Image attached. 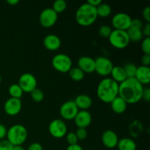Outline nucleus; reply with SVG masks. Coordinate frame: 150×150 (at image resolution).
Listing matches in <instances>:
<instances>
[{
	"mask_svg": "<svg viewBox=\"0 0 150 150\" xmlns=\"http://www.w3.org/2000/svg\"><path fill=\"white\" fill-rule=\"evenodd\" d=\"M144 89L135 78L127 79L119 84V96L127 104H135L142 100Z\"/></svg>",
	"mask_w": 150,
	"mask_h": 150,
	"instance_id": "nucleus-1",
	"label": "nucleus"
},
{
	"mask_svg": "<svg viewBox=\"0 0 150 150\" xmlns=\"http://www.w3.org/2000/svg\"><path fill=\"white\" fill-rule=\"evenodd\" d=\"M97 95L102 102L111 103V101L119 95V83L111 78H104L98 83Z\"/></svg>",
	"mask_w": 150,
	"mask_h": 150,
	"instance_id": "nucleus-2",
	"label": "nucleus"
},
{
	"mask_svg": "<svg viewBox=\"0 0 150 150\" xmlns=\"http://www.w3.org/2000/svg\"><path fill=\"white\" fill-rule=\"evenodd\" d=\"M98 18L96 7L87 2L81 4L76 13V21L81 26H89L93 24Z\"/></svg>",
	"mask_w": 150,
	"mask_h": 150,
	"instance_id": "nucleus-3",
	"label": "nucleus"
},
{
	"mask_svg": "<svg viewBox=\"0 0 150 150\" xmlns=\"http://www.w3.org/2000/svg\"><path fill=\"white\" fill-rule=\"evenodd\" d=\"M6 137L7 140L13 144V146H22L27 139V130L21 125H14L7 130Z\"/></svg>",
	"mask_w": 150,
	"mask_h": 150,
	"instance_id": "nucleus-4",
	"label": "nucleus"
},
{
	"mask_svg": "<svg viewBox=\"0 0 150 150\" xmlns=\"http://www.w3.org/2000/svg\"><path fill=\"white\" fill-rule=\"evenodd\" d=\"M110 44L117 49H124L128 46L130 39L126 31L114 29L108 37Z\"/></svg>",
	"mask_w": 150,
	"mask_h": 150,
	"instance_id": "nucleus-5",
	"label": "nucleus"
},
{
	"mask_svg": "<svg viewBox=\"0 0 150 150\" xmlns=\"http://www.w3.org/2000/svg\"><path fill=\"white\" fill-rule=\"evenodd\" d=\"M52 66L57 71L62 73H68L72 68V60L64 54H56L52 59Z\"/></svg>",
	"mask_w": 150,
	"mask_h": 150,
	"instance_id": "nucleus-6",
	"label": "nucleus"
},
{
	"mask_svg": "<svg viewBox=\"0 0 150 150\" xmlns=\"http://www.w3.org/2000/svg\"><path fill=\"white\" fill-rule=\"evenodd\" d=\"M18 84L23 92L31 93L34 89L38 88V81L32 73H26L20 76Z\"/></svg>",
	"mask_w": 150,
	"mask_h": 150,
	"instance_id": "nucleus-7",
	"label": "nucleus"
},
{
	"mask_svg": "<svg viewBox=\"0 0 150 150\" xmlns=\"http://www.w3.org/2000/svg\"><path fill=\"white\" fill-rule=\"evenodd\" d=\"M132 18L125 13H118L113 16L111 24L114 29L127 31L130 27Z\"/></svg>",
	"mask_w": 150,
	"mask_h": 150,
	"instance_id": "nucleus-8",
	"label": "nucleus"
},
{
	"mask_svg": "<svg viewBox=\"0 0 150 150\" xmlns=\"http://www.w3.org/2000/svg\"><path fill=\"white\" fill-rule=\"evenodd\" d=\"M49 133L55 139H62L67 133V127L63 120L57 119L51 122L48 125Z\"/></svg>",
	"mask_w": 150,
	"mask_h": 150,
	"instance_id": "nucleus-9",
	"label": "nucleus"
},
{
	"mask_svg": "<svg viewBox=\"0 0 150 150\" xmlns=\"http://www.w3.org/2000/svg\"><path fill=\"white\" fill-rule=\"evenodd\" d=\"M95 61V70L98 75L103 77L109 76L114 67L112 62L105 57H98Z\"/></svg>",
	"mask_w": 150,
	"mask_h": 150,
	"instance_id": "nucleus-10",
	"label": "nucleus"
},
{
	"mask_svg": "<svg viewBox=\"0 0 150 150\" xmlns=\"http://www.w3.org/2000/svg\"><path fill=\"white\" fill-rule=\"evenodd\" d=\"M79 108L76 106L74 100H68L62 104L59 108V114L63 120H73L79 112Z\"/></svg>",
	"mask_w": 150,
	"mask_h": 150,
	"instance_id": "nucleus-11",
	"label": "nucleus"
},
{
	"mask_svg": "<svg viewBox=\"0 0 150 150\" xmlns=\"http://www.w3.org/2000/svg\"><path fill=\"white\" fill-rule=\"evenodd\" d=\"M58 14L53 10L52 8H45L40 13L39 21L41 26L44 28L52 27L57 23Z\"/></svg>",
	"mask_w": 150,
	"mask_h": 150,
	"instance_id": "nucleus-12",
	"label": "nucleus"
},
{
	"mask_svg": "<svg viewBox=\"0 0 150 150\" xmlns=\"http://www.w3.org/2000/svg\"><path fill=\"white\" fill-rule=\"evenodd\" d=\"M22 108V102L21 99L10 98L6 100L4 105V110L9 116H16L21 112Z\"/></svg>",
	"mask_w": 150,
	"mask_h": 150,
	"instance_id": "nucleus-13",
	"label": "nucleus"
},
{
	"mask_svg": "<svg viewBox=\"0 0 150 150\" xmlns=\"http://www.w3.org/2000/svg\"><path fill=\"white\" fill-rule=\"evenodd\" d=\"M101 141L104 146L108 149H114L117 147L119 138L117 133L111 130H107L103 132Z\"/></svg>",
	"mask_w": 150,
	"mask_h": 150,
	"instance_id": "nucleus-14",
	"label": "nucleus"
},
{
	"mask_svg": "<svg viewBox=\"0 0 150 150\" xmlns=\"http://www.w3.org/2000/svg\"><path fill=\"white\" fill-rule=\"evenodd\" d=\"M78 67L84 73H92L95 70V61L90 57H80L78 60Z\"/></svg>",
	"mask_w": 150,
	"mask_h": 150,
	"instance_id": "nucleus-15",
	"label": "nucleus"
},
{
	"mask_svg": "<svg viewBox=\"0 0 150 150\" xmlns=\"http://www.w3.org/2000/svg\"><path fill=\"white\" fill-rule=\"evenodd\" d=\"M74 121L78 128L86 129L92 123V115L87 111H79Z\"/></svg>",
	"mask_w": 150,
	"mask_h": 150,
	"instance_id": "nucleus-16",
	"label": "nucleus"
},
{
	"mask_svg": "<svg viewBox=\"0 0 150 150\" xmlns=\"http://www.w3.org/2000/svg\"><path fill=\"white\" fill-rule=\"evenodd\" d=\"M62 41L57 35L50 34L46 35L43 39V45L47 50L55 51L61 47Z\"/></svg>",
	"mask_w": 150,
	"mask_h": 150,
	"instance_id": "nucleus-17",
	"label": "nucleus"
},
{
	"mask_svg": "<svg viewBox=\"0 0 150 150\" xmlns=\"http://www.w3.org/2000/svg\"><path fill=\"white\" fill-rule=\"evenodd\" d=\"M135 79L142 85L149 84L150 83V68L149 67L141 65L137 67Z\"/></svg>",
	"mask_w": 150,
	"mask_h": 150,
	"instance_id": "nucleus-18",
	"label": "nucleus"
},
{
	"mask_svg": "<svg viewBox=\"0 0 150 150\" xmlns=\"http://www.w3.org/2000/svg\"><path fill=\"white\" fill-rule=\"evenodd\" d=\"M73 100L79 111H87L92 105V98L85 94L79 95Z\"/></svg>",
	"mask_w": 150,
	"mask_h": 150,
	"instance_id": "nucleus-19",
	"label": "nucleus"
},
{
	"mask_svg": "<svg viewBox=\"0 0 150 150\" xmlns=\"http://www.w3.org/2000/svg\"><path fill=\"white\" fill-rule=\"evenodd\" d=\"M127 103L119 95L111 102V109L115 114H123L127 109Z\"/></svg>",
	"mask_w": 150,
	"mask_h": 150,
	"instance_id": "nucleus-20",
	"label": "nucleus"
},
{
	"mask_svg": "<svg viewBox=\"0 0 150 150\" xmlns=\"http://www.w3.org/2000/svg\"><path fill=\"white\" fill-rule=\"evenodd\" d=\"M110 75L111 76V79L119 84L127 79L124 68L120 66H114Z\"/></svg>",
	"mask_w": 150,
	"mask_h": 150,
	"instance_id": "nucleus-21",
	"label": "nucleus"
},
{
	"mask_svg": "<svg viewBox=\"0 0 150 150\" xmlns=\"http://www.w3.org/2000/svg\"><path fill=\"white\" fill-rule=\"evenodd\" d=\"M117 147L119 150H136V144L130 138H122L119 139Z\"/></svg>",
	"mask_w": 150,
	"mask_h": 150,
	"instance_id": "nucleus-22",
	"label": "nucleus"
},
{
	"mask_svg": "<svg viewBox=\"0 0 150 150\" xmlns=\"http://www.w3.org/2000/svg\"><path fill=\"white\" fill-rule=\"evenodd\" d=\"M127 35L130 39V41H133L134 42H139L143 40V34L142 32V29H136V28L130 26L127 31Z\"/></svg>",
	"mask_w": 150,
	"mask_h": 150,
	"instance_id": "nucleus-23",
	"label": "nucleus"
},
{
	"mask_svg": "<svg viewBox=\"0 0 150 150\" xmlns=\"http://www.w3.org/2000/svg\"><path fill=\"white\" fill-rule=\"evenodd\" d=\"M96 11L98 17L107 18L111 15V7L109 4L102 2L96 7Z\"/></svg>",
	"mask_w": 150,
	"mask_h": 150,
	"instance_id": "nucleus-24",
	"label": "nucleus"
},
{
	"mask_svg": "<svg viewBox=\"0 0 150 150\" xmlns=\"http://www.w3.org/2000/svg\"><path fill=\"white\" fill-rule=\"evenodd\" d=\"M70 79L74 81H81L83 79L85 73L79 67H72L68 72Z\"/></svg>",
	"mask_w": 150,
	"mask_h": 150,
	"instance_id": "nucleus-25",
	"label": "nucleus"
},
{
	"mask_svg": "<svg viewBox=\"0 0 150 150\" xmlns=\"http://www.w3.org/2000/svg\"><path fill=\"white\" fill-rule=\"evenodd\" d=\"M8 92L11 98H16V99H21L23 94V92L18 83H13V84L10 85Z\"/></svg>",
	"mask_w": 150,
	"mask_h": 150,
	"instance_id": "nucleus-26",
	"label": "nucleus"
},
{
	"mask_svg": "<svg viewBox=\"0 0 150 150\" xmlns=\"http://www.w3.org/2000/svg\"><path fill=\"white\" fill-rule=\"evenodd\" d=\"M67 8V2L64 0H57L53 4V10L56 13H62Z\"/></svg>",
	"mask_w": 150,
	"mask_h": 150,
	"instance_id": "nucleus-27",
	"label": "nucleus"
},
{
	"mask_svg": "<svg viewBox=\"0 0 150 150\" xmlns=\"http://www.w3.org/2000/svg\"><path fill=\"white\" fill-rule=\"evenodd\" d=\"M123 68L125 72L127 79L135 77L136 70H137V67L136 66V64H134L133 63H127L125 65V67H123Z\"/></svg>",
	"mask_w": 150,
	"mask_h": 150,
	"instance_id": "nucleus-28",
	"label": "nucleus"
},
{
	"mask_svg": "<svg viewBox=\"0 0 150 150\" xmlns=\"http://www.w3.org/2000/svg\"><path fill=\"white\" fill-rule=\"evenodd\" d=\"M31 98L32 100L35 101L36 103H40L44 99V93L41 89L36 88L34 89L32 92L30 93Z\"/></svg>",
	"mask_w": 150,
	"mask_h": 150,
	"instance_id": "nucleus-29",
	"label": "nucleus"
},
{
	"mask_svg": "<svg viewBox=\"0 0 150 150\" xmlns=\"http://www.w3.org/2000/svg\"><path fill=\"white\" fill-rule=\"evenodd\" d=\"M112 29L108 25H103L99 29V35L100 36L103 38H108V37L111 35Z\"/></svg>",
	"mask_w": 150,
	"mask_h": 150,
	"instance_id": "nucleus-30",
	"label": "nucleus"
},
{
	"mask_svg": "<svg viewBox=\"0 0 150 150\" xmlns=\"http://www.w3.org/2000/svg\"><path fill=\"white\" fill-rule=\"evenodd\" d=\"M142 50L144 54H149L150 55V38H144L142 40Z\"/></svg>",
	"mask_w": 150,
	"mask_h": 150,
	"instance_id": "nucleus-31",
	"label": "nucleus"
},
{
	"mask_svg": "<svg viewBox=\"0 0 150 150\" xmlns=\"http://www.w3.org/2000/svg\"><path fill=\"white\" fill-rule=\"evenodd\" d=\"M66 139H67V142L68 143L69 145L77 144L78 142H79L76 133H73V132H70V133H67V135H66Z\"/></svg>",
	"mask_w": 150,
	"mask_h": 150,
	"instance_id": "nucleus-32",
	"label": "nucleus"
},
{
	"mask_svg": "<svg viewBox=\"0 0 150 150\" xmlns=\"http://www.w3.org/2000/svg\"><path fill=\"white\" fill-rule=\"evenodd\" d=\"M75 133L79 141H83L87 137V131L85 128H78Z\"/></svg>",
	"mask_w": 150,
	"mask_h": 150,
	"instance_id": "nucleus-33",
	"label": "nucleus"
},
{
	"mask_svg": "<svg viewBox=\"0 0 150 150\" xmlns=\"http://www.w3.org/2000/svg\"><path fill=\"white\" fill-rule=\"evenodd\" d=\"M13 148V144H11L7 139L0 141V150H12Z\"/></svg>",
	"mask_w": 150,
	"mask_h": 150,
	"instance_id": "nucleus-34",
	"label": "nucleus"
},
{
	"mask_svg": "<svg viewBox=\"0 0 150 150\" xmlns=\"http://www.w3.org/2000/svg\"><path fill=\"white\" fill-rule=\"evenodd\" d=\"M142 32L143 36H144L145 38H150V23H146L143 25Z\"/></svg>",
	"mask_w": 150,
	"mask_h": 150,
	"instance_id": "nucleus-35",
	"label": "nucleus"
},
{
	"mask_svg": "<svg viewBox=\"0 0 150 150\" xmlns=\"http://www.w3.org/2000/svg\"><path fill=\"white\" fill-rule=\"evenodd\" d=\"M142 16L144 19L146 21V23H150V7H146L144 8L142 11Z\"/></svg>",
	"mask_w": 150,
	"mask_h": 150,
	"instance_id": "nucleus-36",
	"label": "nucleus"
},
{
	"mask_svg": "<svg viewBox=\"0 0 150 150\" xmlns=\"http://www.w3.org/2000/svg\"><path fill=\"white\" fill-rule=\"evenodd\" d=\"M143 25L144 24H143V23H142V21L139 20V19L135 18V19H132L131 25H130V26H131V27L136 28V29H142Z\"/></svg>",
	"mask_w": 150,
	"mask_h": 150,
	"instance_id": "nucleus-37",
	"label": "nucleus"
},
{
	"mask_svg": "<svg viewBox=\"0 0 150 150\" xmlns=\"http://www.w3.org/2000/svg\"><path fill=\"white\" fill-rule=\"evenodd\" d=\"M142 64L143 66L149 67L150 64V55L149 54H144L142 57Z\"/></svg>",
	"mask_w": 150,
	"mask_h": 150,
	"instance_id": "nucleus-38",
	"label": "nucleus"
},
{
	"mask_svg": "<svg viewBox=\"0 0 150 150\" xmlns=\"http://www.w3.org/2000/svg\"><path fill=\"white\" fill-rule=\"evenodd\" d=\"M7 130L5 126L2 124H0V141L4 139V138L7 136Z\"/></svg>",
	"mask_w": 150,
	"mask_h": 150,
	"instance_id": "nucleus-39",
	"label": "nucleus"
},
{
	"mask_svg": "<svg viewBox=\"0 0 150 150\" xmlns=\"http://www.w3.org/2000/svg\"><path fill=\"white\" fill-rule=\"evenodd\" d=\"M142 99L144 100L146 102L150 101V89L149 88H146L144 89L143 94H142Z\"/></svg>",
	"mask_w": 150,
	"mask_h": 150,
	"instance_id": "nucleus-40",
	"label": "nucleus"
},
{
	"mask_svg": "<svg viewBox=\"0 0 150 150\" xmlns=\"http://www.w3.org/2000/svg\"><path fill=\"white\" fill-rule=\"evenodd\" d=\"M27 150H43V148L40 144L35 142V143L31 144Z\"/></svg>",
	"mask_w": 150,
	"mask_h": 150,
	"instance_id": "nucleus-41",
	"label": "nucleus"
},
{
	"mask_svg": "<svg viewBox=\"0 0 150 150\" xmlns=\"http://www.w3.org/2000/svg\"><path fill=\"white\" fill-rule=\"evenodd\" d=\"M86 2L90 4V5L93 6V7H97L102 3V1H101V0H88Z\"/></svg>",
	"mask_w": 150,
	"mask_h": 150,
	"instance_id": "nucleus-42",
	"label": "nucleus"
},
{
	"mask_svg": "<svg viewBox=\"0 0 150 150\" xmlns=\"http://www.w3.org/2000/svg\"><path fill=\"white\" fill-rule=\"evenodd\" d=\"M65 150H83V148L79 145L77 144H74V145H69L67 148H66Z\"/></svg>",
	"mask_w": 150,
	"mask_h": 150,
	"instance_id": "nucleus-43",
	"label": "nucleus"
},
{
	"mask_svg": "<svg viewBox=\"0 0 150 150\" xmlns=\"http://www.w3.org/2000/svg\"><path fill=\"white\" fill-rule=\"evenodd\" d=\"M7 3L11 6H16L19 3L18 0H7Z\"/></svg>",
	"mask_w": 150,
	"mask_h": 150,
	"instance_id": "nucleus-44",
	"label": "nucleus"
},
{
	"mask_svg": "<svg viewBox=\"0 0 150 150\" xmlns=\"http://www.w3.org/2000/svg\"><path fill=\"white\" fill-rule=\"evenodd\" d=\"M12 150H25V149L22 146H13V148Z\"/></svg>",
	"mask_w": 150,
	"mask_h": 150,
	"instance_id": "nucleus-45",
	"label": "nucleus"
},
{
	"mask_svg": "<svg viewBox=\"0 0 150 150\" xmlns=\"http://www.w3.org/2000/svg\"><path fill=\"white\" fill-rule=\"evenodd\" d=\"M1 75H0V83H1Z\"/></svg>",
	"mask_w": 150,
	"mask_h": 150,
	"instance_id": "nucleus-46",
	"label": "nucleus"
},
{
	"mask_svg": "<svg viewBox=\"0 0 150 150\" xmlns=\"http://www.w3.org/2000/svg\"><path fill=\"white\" fill-rule=\"evenodd\" d=\"M0 57H1V52H0Z\"/></svg>",
	"mask_w": 150,
	"mask_h": 150,
	"instance_id": "nucleus-47",
	"label": "nucleus"
},
{
	"mask_svg": "<svg viewBox=\"0 0 150 150\" xmlns=\"http://www.w3.org/2000/svg\"><path fill=\"white\" fill-rule=\"evenodd\" d=\"M89 150H93V149H89Z\"/></svg>",
	"mask_w": 150,
	"mask_h": 150,
	"instance_id": "nucleus-48",
	"label": "nucleus"
},
{
	"mask_svg": "<svg viewBox=\"0 0 150 150\" xmlns=\"http://www.w3.org/2000/svg\"><path fill=\"white\" fill-rule=\"evenodd\" d=\"M142 150H144V149H142Z\"/></svg>",
	"mask_w": 150,
	"mask_h": 150,
	"instance_id": "nucleus-49",
	"label": "nucleus"
}]
</instances>
